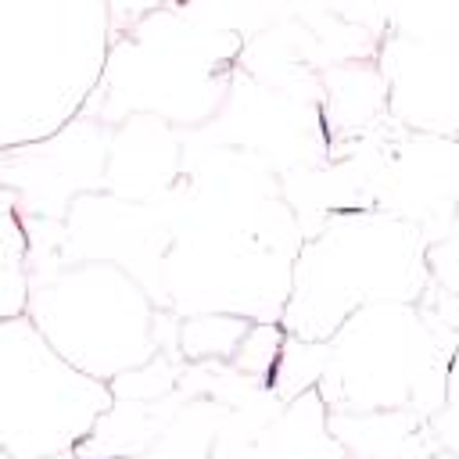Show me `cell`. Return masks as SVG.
<instances>
[{"label":"cell","instance_id":"cell-1","mask_svg":"<svg viewBox=\"0 0 459 459\" xmlns=\"http://www.w3.org/2000/svg\"><path fill=\"white\" fill-rule=\"evenodd\" d=\"M111 7L97 0H0V151L61 136L104 86Z\"/></svg>","mask_w":459,"mask_h":459},{"label":"cell","instance_id":"cell-2","mask_svg":"<svg viewBox=\"0 0 459 459\" xmlns=\"http://www.w3.org/2000/svg\"><path fill=\"white\" fill-rule=\"evenodd\" d=\"M430 237L384 208H337L301 240L283 305V330L326 344L369 305L420 301L430 287Z\"/></svg>","mask_w":459,"mask_h":459},{"label":"cell","instance_id":"cell-3","mask_svg":"<svg viewBox=\"0 0 459 459\" xmlns=\"http://www.w3.org/2000/svg\"><path fill=\"white\" fill-rule=\"evenodd\" d=\"M459 341L416 301L369 305L323 344L319 394L330 412H437Z\"/></svg>","mask_w":459,"mask_h":459},{"label":"cell","instance_id":"cell-4","mask_svg":"<svg viewBox=\"0 0 459 459\" xmlns=\"http://www.w3.org/2000/svg\"><path fill=\"white\" fill-rule=\"evenodd\" d=\"M36 330L82 373L115 384L161 355L151 290L115 262H65L32 283Z\"/></svg>","mask_w":459,"mask_h":459},{"label":"cell","instance_id":"cell-5","mask_svg":"<svg viewBox=\"0 0 459 459\" xmlns=\"http://www.w3.org/2000/svg\"><path fill=\"white\" fill-rule=\"evenodd\" d=\"M111 405V384L54 351L29 316L0 323V448L7 455L68 459Z\"/></svg>","mask_w":459,"mask_h":459},{"label":"cell","instance_id":"cell-6","mask_svg":"<svg viewBox=\"0 0 459 459\" xmlns=\"http://www.w3.org/2000/svg\"><path fill=\"white\" fill-rule=\"evenodd\" d=\"M237 36L219 29L176 25L136 29L108 61L104 118L147 115L165 126H197L230 97V65Z\"/></svg>","mask_w":459,"mask_h":459},{"label":"cell","instance_id":"cell-7","mask_svg":"<svg viewBox=\"0 0 459 459\" xmlns=\"http://www.w3.org/2000/svg\"><path fill=\"white\" fill-rule=\"evenodd\" d=\"M391 111L412 133H459V29L398 36L384 61Z\"/></svg>","mask_w":459,"mask_h":459},{"label":"cell","instance_id":"cell-8","mask_svg":"<svg viewBox=\"0 0 459 459\" xmlns=\"http://www.w3.org/2000/svg\"><path fill=\"white\" fill-rule=\"evenodd\" d=\"M380 183L377 208L416 222L434 244L459 204V143L452 136L412 133L380 165Z\"/></svg>","mask_w":459,"mask_h":459},{"label":"cell","instance_id":"cell-9","mask_svg":"<svg viewBox=\"0 0 459 459\" xmlns=\"http://www.w3.org/2000/svg\"><path fill=\"white\" fill-rule=\"evenodd\" d=\"M176 179V140L165 122L133 115L118 122V133L108 140L104 186L122 201H151L161 186Z\"/></svg>","mask_w":459,"mask_h":459},{"label":"cell","instance_id":"cell-10","mask_svg":"<svg viewBox=\"0 0 459 459\" xmlns=\"http://www.w3.org/2000/svg\"><path fill=\"white\" fill-rule=\"evenodd\" d=\"M258 459H348V448L330 430V409L319 387L301 391L262 437Z\"/></svg>","mask_w":459,"mask_h":459},{"label":"cell","instance_id":"cell-11","mask_svg":"<svg viewBox=\"0 0 459 459\" xmlns=\"http://www.w3.org/2000/svg\"><path fill=\"white\" fill-rule=\"evenodd\" d=\"M29 230H22L18 201L4 190V240H0V323L29 312Z\"/></svg>","mask_w":459,"mask_h":459},{"label":"cell","instance_id":"cell-12","mask_svg":"<svg viewBox=\"0 0 459 459\" xmlns=\"http://www.w3.org/2000/svg\"><path fill=\"white\" fill-rule=\"evenodd\" d=\"M251 330L255 319L244 316H226V312L186 316L179 323V351L186 359H237Z\"/></svg>","mask_w":459,"mask_h":459},{"label":"cell","instance_id":"cell-13","mask_svg":"<svg viewBox=\"0 0 459 459\" xmlns=\"http://www.w3.org/2000/svg\"><path fill=\"white\" fill-rule=\"evenodd\" d=\"M427 265H430V283L459 298V204L448 230L427 247Z\"/></svg>","mask_w":459,"mask_h":459},{"label":"cell","instance_id":"cell-14","mask_svg":"<svg viewBox=\"0 0 459 459\" xmlns=\"http://www.w3.org/2000/svg\"><path fill=\"white\" fill-rule=\"evenodd\" d=\"M434 430L441 434V441L459 452V348L452 355V366H448V384H445V402L441 409L434 412Z\"/></svg>","mask_w":459,"mask_h":459},{"label":"cell","instance_id":"cell-15","mask_svg":"<svg viewBox=\"0 0 459 459\" xmlns=\"http://www.w3.org/2000/svg\"><path fill=\"white\" fill-rule=\"evenodd\" d=\"M0 459H18V455H7V452H4V455H0Z\"/></svg>","mask_w":459,"mask_h":459}]
</instances>
